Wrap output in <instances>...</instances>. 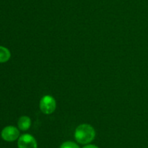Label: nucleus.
<instances>
[{
    "instance_id": "1",
    "label": "nucleus",
    "mask_w": 148,
    "mask_h": 148,
    "mask_svg": "<svg viewBox=\"0 0 148 148\" xmlns=\"http://www.w3.org/2000/svg\"><path fill=\"white\" fill-rule=\"evenodd\" d=\"M95 137V131L90 124L83 123L76 128L75 138L77 142L82 145L90 143Z\"/></svg>"
},
{
    "instance_id": "2",
    "label": "nucleus",
    "mask_w": 148,
    "mask_h": 148,
    "mask_svg": "<svg viewBox=\"0 0 148 148\" xmlns=\"http://www.w3.org/2000/svg\"><path fill=\"white\" fill-rule=\"evenodd\" d=\"M40 109L44 114L49 115L55 111L56 107V102L51 95H45L40 100Z\"/></svg>"
},
{
    "instance_id": "3",
    "label": "nucleus",
    "mask_w": 148,
    "mask_h": 148,
    "mask_svg": "<svg viewBox=\"0 0 148 148\" xmlns=\"http://www.w3.org/2000/svg\"><path fill=\"white\" fill-rule=\"evenodd\" d=\"M1 136L6 142H14L20 136V131L15 126H7L1 131Z\"/></svg>"
},
{
    "instance_id": "4",
    "label": "nucleus",
    "mask_w": 148,
    "mask_h": 148,
    "mask_svg": "<svg viewBox=\"0 0 148 148\" xmlns=\"http://www.w3.org/2000/svg\"><path fill=\"white\" fill-rule=\"evenodd\" d=\"M17 147L18 148H38V145L34 136L25 133L18 138Z\"/></svg>"
},
{
    "instance_id": "5",
    "label": "nucleus",
    "mask_w": 148,
    "mask_h": 148,
    "mask_svg": "<svg viewBox=\"0 0 148 148\" xmlns=\"http://www.w3.org/2000/svg\"><path fill=\"white\" fill-rule=\"evenodd\" d=\"M18 128L22 131H27L31 126V120L27 115H23L19 118L17 122Z\"/></svg>"
},
{
    "instance_id": "6",
    "label": "nucleus",
    "mask_w": 148,
    "mask_h": 148,
    "mask_svg": "<svg viewBox=\"0 0 148 148\" xmlns=\"http://www.w3.org/2000/svg\"><path fill=\"white\" fill-rule=\"evenodd\" d=\"M11 53L7 48L0 46V63L7 62L10 59Z\"/></svg>"
},
{
    "instance_id": "7",
    "label": "nucleus",
    "mask_w": 148,
    "mask_h": 148,
    "mask_svg": "<svg viewBox=\"0 0 148 148\" xmlns=\"http://www.w3.org/2000/svg\"><path fill=\"white\" fill-rule=\"evenodd\" d=\"M59 148H79L78 145L71 141H67L62 144Z\"/></svg>"
},
{
    "instance_id": "8",
    "label": "nucleus",
    "mask_w": 148,
    "mask_h": 148,
    "mask_svg": "<svg viewBox=\"0 0 148 148\" xmlns=\"http://www.w3.org/2000/svg\"><path fill=\"white\" fill-rule=\"evenodd\" d=\"M82 148H99V147H97L96 145H87L86 146L83 147Z\"/></svg>"
}]
</instances>
